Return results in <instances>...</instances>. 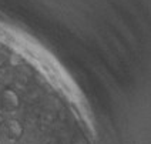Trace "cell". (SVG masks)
<instances>
[{"instance_id": "6da1fadb", "label": "cell", "mask_w": 151, "mask_h": 144, "mask_svg": "<svg viewBox=\"0 0 151 144\" xmlns=\"http://www.w3.org/2000/svg\"><path fill=\"white\" fill-rule=\"evenodd\" d=\"M20 106V99L14 90L12 89H4L0 90V114L1 116H9L19 109Z\"/></svg>"}, {"instance_id": "7a4b0ae2", "label": "cell", "mask_w": 151, "mask_h": 144, "mask_svg": "<svg viewBox=\"0 0 151 144\" xmlns=\"http://www.w3.org/2000/svg\"><path fill=\"white\" fill-rule=\"evenodd\" d=\"M0 134L7 140H19L23 134V126L14 119H6L0 123Z\"/></svg>"}]
</instances>
